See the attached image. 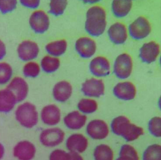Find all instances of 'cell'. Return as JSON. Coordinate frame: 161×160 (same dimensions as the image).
<instances>
[{
	"mask_svg": "<svg viewBox=\"0 0 161 160\" xmlns=\"http://www.w3.org/2000/svg\"><path fill=\"white\" fill-rule=\"evenodd\" d=\"M111 128L114 134L121 136L127 142L136 140L144 134L142 128L131 123L125 116H120L114 119Z\"/></svg>",
	"mask_w": 161,
	"mask_h": 160,
	"instance_id": "obj_1",
	"label": "cell"
},
{
	"mask_svg": "<svg viewBox=\"0 0 161 160\" xmlns=\"http://www.w3.org/2000/svg\"><path fill=\"white\" fill-rule=\"evenodd\" d=\"M64 135V132L60 129H48L41 133L40 141L44 146H56L63 141Z\"/></svg>",
	"mask_w": 161,
	"mask_h": 160,
	"instance_id": "obj_8",
	"label": "cell"
},
{
	"mask_svg": "<svg viewBox=\"0 0 161 160\" xmlns=\"http://www.w3.org/2000/svg\"><path fill=\"white\" fill-rule=\"evenodd\" d=\"M15 117L21 125L28 128L36 125L38 121V115L35 106L29 102L24 103L18 107Z\"/></svg>",
	"mask_w": 161,
	"mask_h": 160,
	"instance_id": "obj_3",
	"label": "cell"
},
{
	"mask_svg": "<svg viewBox=\"0 0 161 160\" xmlns=\"http://www.w3.org/2000/svg\"><path fill=\"white\" fill-rule=\"evenodd\" d=\"M120 155H126L135 160H139L137 151L133 146L128 144H125L121 146L119 152V156Z\"/></svg>",
	"mask_w": 161,
	"mask_h": 160,
	"instance_id": "obj_33",
	"label": "cell"
},
{
	"mask_svg": "<svg viewBox=\"0 0 161 160\" xmlns=\"http://www.w3.org/2000/svg\"><path fill=\"white\" fill-rule=\"evenodd\" d=\"M116 160H135L134 159L126 155H120Z\"/></svg>",
	"mask_w": 161,
	"mask_h": 160,
	"instance_id": "obj_39",
	"label": "cell"
},
{
	"mask_svg": "<svg viewBox=\"0 0 161 160\" xmlns=\"http://www.w3.org/2000/svg\"><path fill=\"white\" fill-rule=\"evenodd\" d=\"M95 160H113L114 152L112 149L106 144H100L95 148L94 152Z\"/></svg>",
	"mask_w": 161,
	"mask_h": 160,
	"instance_id": "obj_25",
	"label": "cell"
},
{
	"mask_svg": "<svg viewBox=\"0 0 161 160\" xmlns=\"http://www.w3.org/2000/svg\"><path fill=\"white\" fill-rule=\"evenodd\" d=\"M87 116L81 115L79 112L75 111L69 113L64 118V123L68 128L71 130H79L84 126Z\"/></svg>",
	"mask_w": 161,
	"mask_h": 160,
	"instance_id": "obj_21",
	"label": "cell"
},
{
	"mask_svg": "<svg viewBox=\"0 0 161 160\" xmlns=\"http://www.w3.org/2000/svg\"><path fill=\"white\" fill-rule=\"evenodd\" d=\"M35 147L29 141H24L17 144L14 148V155L20 160H31L35 154Z\"/></svg>",
	"mask_w": 161,
	"mask_h": 160,
	"instance_id": "obj_15",
	"label": "cell"
},
{
	"mask_svg": "<svg viewBox=\"0 0 161 160\" xmlns=\"http://www.w3.org/2000/svg\"><path fill=\"white\" fill-rule=\"evenodd\" d=\"M88 146V140L81 134H72L66 141L67 148L70 152L82 153L86 150Z\"/></svg>",
	"mask_w": 161,
	"mask_h": 160,
	"instance_id": "obj_17",
	"label": "cell"
},
{
	"mask_svg": "<svg viewBox=\"0 0 161 160\" xmlns=\"http://www.w3.org/2000/svg\"><path fill=\"white\" fill-rule=\"evenodd\" d=\"M161 120L159 117L151 119L148 123V130L150 134L156 137H161Z\"/></svg>",
	"mask_w": 161,
	"mask_h": 160,
	"instance_id": "obj_32",
	"label": "cell"
},
{
	"mask_svg": "<svg viewBox=\"0 0 161 160\" xmlns=\"http://www.w3.org/2000/svg\"><path fill=\"white\" fill-rule=\"evenodd\" d=\"M86 132L93 139H104L109 135V127L103 120L94 119L90 121L87 125Z\"/></svg>",
	"mask_w": 161,
	"mask_h": 160,
	"instance_id": "obj_7",
	"label": "cell"
},
{
	"mask_svg": "<svg viewBox=\"0 0 161 160\" xmlns=\"http://www.w3.org/2000/svg\"><path fill=\"white\" fill-rule=\"evenodd\" d=\"M16 103L15 96L10 90H0V112H9Z\"/></svg>",
	"mask_w": 161,
	"mask_h": 160,
	"instance_id": "obj_22",
	"label": "cell"
},
{
	"mask_svg": "<svg viewBox=\"0 0 161 160\" xmlns=\"http://www.w3.org/2000/svg\"><path fill=\"white\" fill-rule=\"evenodd\" d=\"M31 28L35 32L42 34L47 31L50 25V20L47 14L42 11H36L32 13L30 19Z\"/></svg>",
	"mask_w": 161,
	"mask_h": 160,
	"instance_id": "obj_6",
	"label": "cell"
},
{
	"mask_svg": "<svg viewBox=\"0 0 161 160\" xmlns=\"http://www.w3.org/2000/svg\"><path fill=\"white\" fill-rule=\"evenodd\" d=\"M114 95L119 99L123 100H131L136 96V89L131 82H121L115 86L113 90Z\"/></svg>",
	"mask_w": 161,
	"mask_h": 160,
	"instance_id": "obj_12",
	"label": "cell"
},
{
	"mask_svg": "<svg viewBox=\"0 0 161 160\" xmlns=\"http://www.w3.org/2000/svg\"><path fill=\"white\" fill-rule=\"evenodd\" d=\"M16 98V102L22 101L26 98L28 92V86L26 81L20 77L14 78L7 86Z\"/></svg>",
	"mask_w": 161,
	"mask_h": 160,
	"instance_id": "obj_10",
	"label": "cell"
},
{
	"mask_svg": "<svg viewBox=\"0 0 161 160\" xmlns=\"http://www.w3.org/2000/svg\"><path fill=\"white\" fill-rule=\"evenodd\" d=\"M159 52V45L152 41L143 45L141 48L140 58L143 62L150 63L156 60Z\"/></svg>",
	"mask_w": 161,
	"mask_h": 160,
	"instance_id": "obj_14",
	"label": "cell"
},
{
	"mask_svg": "<svg viewBox=\"0 0 161 160\" xmlns=\"http://www.w3.org/2000/svg\"><path fill=\"white\" fill-rule=\"evenodd\" d=\"M41 118L45 124L53 126L58 124L60 120V109L55 105L44 107L41 112Z\"/></svg>",
	"mask_w": 161,
	"mask_h": 160,
	"instance_id": "obj_18",
	"label": "cell"
},
{
	"mask_svg": "<svg viewBox=\"0 0 161 160\" xmlns=\"http://www.w3.org/2000/svg\"><path fill=\"white\" fill-rule=\"evenodd\" d=\"M72 92V86L66 81H61L54 86L53 96L57 101L65 102L70 98Z\"/></svg>",
	"mask_w": 161,
	"mask_h": 160,
	"instance_id": "obj_20",
	"label": "cell"
},
{
	"mask_svg": "<svg viewBox=\"0 0 161 160\" xmlns=\"http://www.w3.org/2000/svg\"><path fill=\"white\" fill-rule=\"evenodd\" d=\"M78 107L79 110L84 113L91 114L97 110L98 104L93 99H82L78 103Z\"/></svg>",
	"mask_w": 161,
	"mask_h": 160,
	"instance_id": "obj_27",
	"label": "cell"
},
{
	"mask_svg": "<svg viewBox=\"0 0 161 160\" xmlns=\"http://www.w3.org/2000/svg\"><path fill=\"white\" fill-rule=\"evenodd\" d=\"M68 2L66 0H53L50 2V10L49 12L56 16H59L63 14Z\"/></svg>",
	"mask_w": 161,
	"mask_h": 160,
	"instance_id": "obj_29",
	"label": "cell"
},
{
	"mask_svg": "<svg viewBox=\"0 0 161 160\" xmlns=\"http://www.w3.org/2000/svg\"><path fill=\"white\" fill-rule=\"evenodd\" d=\"M96 42L89 38H80L76 42V50L83 58H89L92 57L96 52Z\"/></svg>",
	"mask_w": 161,
	"mask_h": 160,
	"instance_id": "obj_13",
	"label": "cell"
},
{
	"mask_svg": "<svg viewBox=\"0 0 161 160\" xmlns=\"http://www.w3.org/2000/svg\"><path fill=\"white\" fill-rule=\"evenodd\" d=\"M143 160H161L160 145L155 144L148 146L143 153Z\"/></svg>",
	"mask_w": 161,
	"mask_h": 160,
	"instance_id": "obj_28",
	"label": "cell"
},
{
	"mask_svg": "<svg viewBox=\"0 0 161 160\" xmlns=\"http://www.w3.org/2000/svg\"><path fill=\"white\" fill-rule=\"evenodd\" d=\"M81 91L85 96L98 98L104 94V84L102 80L91 78L83 84Z\"/></svg>",
	"mask_w": 161,
	"mask_h": 160,
	"instance_id": "obj_9",
	"label": "cell"
},
{
	"mask_svg": "<svg viewBox=\"0 0 161 160\" xmlns=\"http://www.w3.org/2000/svg\"><path fill=\"white\" fill-rule=\"evenodd\" d=\"M85 29L90 35L98 36L106 29V14L104 9L99 6H94L88 10L86 14Z\"/></svg>",
	"mask_w": 161,
	"mask_h": 160,
	"instance_id": "obj_2",
	"label": "cell"
},
{
	"mask_svg": "<svg viewBox=\"0 0 161 160\" xmlns=\"http://www.w3.org/2000/svg\"><path fill=\"white\" fill-rule=\"evenodd\" d=\"M91 72L97 77H105L110 73V65L107 58L98 57L92 60L90 64Z\"/></svg>",
	"mask_w": 161,
	"mask_h": 160,
	"instance_id": "obj_16",
	"label": "cell"
},
{
	"mask_svg": "<svg viewBox=\"0 0 161 160\" xmlns=\"http://www.w3.org/2000/svg\"><path fill=\"white\" fill-rule=\"evenodd\" d=\"M12 74V68L9 64L4 62L0 63V84L8 82Z\"/></svg>",
	"mask_w": 161,
	"mask_h": 160,
	"instance_id": "obj_30",
	"label": "cell"
},
{
	"mask_svg": "<svg viewBox=\"0 0 161 160\" xmlns=\"http://www.w3.org/2000/svg\"><path fill=\"white\" fill-rule=\"evenodd\" d=\"M6 53V47L5 45L0 40V60L4 58Z\"/></svg>",
	"mask_w": 161,
	"mask_h": 160,
	"instance_id": "obj_37",
	"label": "cell"
},
{
	"mask_svg": "<svg viewBox=\"0 0 161 160\" xmlns=\"http://www.w3.org/2000/svg\"><path fill=\"white\" fill-rule=\"evenodd\" d=\"M39 48L36 42L26 40L19 45L18 53L19 58L24 61L33 60L38 55Z\"/></svg>",
	"mask_w": 161,
	"mask_h": 160,
	"instance_id": "obj_11",
	"label": "cell"
},
{
	"mask_svg": "<svg viewBox=\"0 0 161 160\" xmlns=\"http://www.w3.org/2000/svg\"><path fill=\"white\" fill-rule=\"evenodd\" d=\"M23 72L24 75L27 77L36 78L40 73V67L36 63L29 62L24 66Z\"/></svg>",
	"mask_w": 161,
	"mask_h": 160,
	"instance_id": "obj_31",
	"label": "cell"
},
{
	"mask_svg": "<svg viewBox=\"0 0 161 160\" xmlns=\"http://www.w3.org/2000/svg\"><path fill=\"white\" fill-rule=\"evenodd\" d=\"M69 154L70 155V160H84L82 157L76 152H70Z\"/></svg>",
	"mask_w": 161,
	"mask_h": 160,
	"instance_id": "obj_38",
	"label": "cell"
},
{
	"mask_svg": "<svg viewBox=\"0 0 161 160\" xmlns=\"http://www.w3.org/2000/svg\"><path fill=\"white\" fill-rule=\"evenodd\" d=\"M21 4L25 7L30 8H36L40 4V1L39 0L36 1H20Z\"/></svg>",
	"mask_w": 161,
	"mask_h": 160,
	"instance_id": "obj_36",
	"label": "cell"
},
{
	"mask_svg": "<svg viewBox=\"0 0 161 160\" xmlns=\"http://www.w3.org/2000/svg\"><path fill=\"white\" fill-rule=\"evenodd\" d=\"M151 31L150 24L144 17H139L129 25L130 36L135 40H141L147 37Z\"/></svg>",
	"mask_w": 161,
	"mask_h": 160,
	"instance_id": "obj_5",
	"label": "cell"
},
{
	"mask_svg": "<svg viewBox=\"0 0 161 160\" xmlns=\"http://www.w3.org/2000/svg\"><path fill=\"white\" fill-rule=\"evenodd\" d=\"M67 47L66 41L61 40L49 43L46 47V49L48 53L51 55L59 56L64 53Z\"/></svg>",
	"mask_w": 161,
	"mask_h": 160,
	"instance_id": "obj_24",
	"label": "cell"
},
{
	"mask_svg": "<svg viewBox=\"0 0 161 160\" xmlns=\"http://www.w3.org/2000/svg\"><path fill=\"white\" fill-rule=\"evenodd\" d=\"M131 1H114L112 3V11L117 18L124 17L127 15L131 8Z\"/></svg>",
	"mask_w": 161,
	"mask_h": 160,
	"instance_id": "obj_23",
	"label": "cell"
},
{
	"mask_svg": "<svg viewBox=\"0 0 161 160\" xmlns=\"http://www.w3.org/2000/svg\"><path fill=\"white\" fill-rule=\"evenodd\" d=\"M4 153V146L0 143V160L3 157Z\"/></svg>",
	"mask_w": 161,
	"mask_h": 160,
	"instance_id": "obj_40",
	"label": "cell"
},
{
	"mask_svg": "<svg viewBox=\"0 0 161 160\" xmlns=\"http://www.w3.org/2000/svg\"><path fill=\"white\" fill-rule=\"evenodd\" d=\"M132 67V60L130 56L127 53H123L116 59L114 67V72L119 79H126L130 76Z\"/></svg>",
	"mask_w": 161,
	"mask_h": 160,
	"instance_id": "obj_4",
	"label": "cell"
},
{
	"mask_svg": "<svg viewBox=\"0 0 161 160\" xmlns=\"http://www.w3.org/2000/svg\"><path fill=\"white\" fill-rule=\"evenodd\" d=\"M70 154L61 150H56L50 154V160H70Z\"/></svg>",
	"mask_w": 161,
	"mask_h": 160,
	"instance_id": "obj_35",
	"label": "cell"
},
{
	"mask_svg": "<svg viewBox=\"0 0 161 160\" xmlns=\"http://www.w3.org/2000/svg\"><path fill=\"white\" fill-rule=\"evenodd\" d=\"M17 2L15 0L3 1L0 0V11L5 14L12 12L16 8Z\"/></svg>",
	"mask_w": 161,
	"mask_h": 160,
	"instance_id": "obj_34",
	"label": "cell"
},
{
	"mask_svg": "<svg viewBox=\"0 0 161 160\" xmlns=\"http://www.w3.org/2000/svg\"><path fill=\"white\" fill-rule=\"evenodd\" d=\"M108 35L112 42L115 44H123L127 40V29L124 24L117 22L109 28Z\"/></svg>",
	"mask_w": 161,
	"mask_h": 160,
	"instance_id": "obj_19",
	"label": "cell"
},
{
	"mask_svg": "<svg viewBox=\"0 0 161 160\" xmlns=\"http://www.w3.org/2000/svg\"><path fill=\"white\" fill-rule=\"evenodd\" d=\"M41 67L44 72L51 73L56 71L60 65V60L58 58L47 56L41 60Z\"/></svg>",
	"mask_w": 161,
	"mask_h": 160,
	"instance_id": "obj_26",
	"label": "cell"
}]
</instances>
